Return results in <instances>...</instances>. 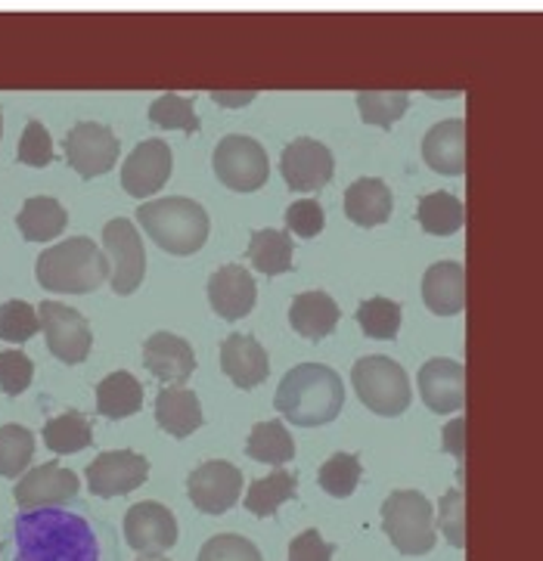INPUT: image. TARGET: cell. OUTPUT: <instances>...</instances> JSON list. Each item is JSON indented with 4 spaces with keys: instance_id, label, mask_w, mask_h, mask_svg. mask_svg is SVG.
Segmentation results:
<instances>
[{
    "instance_id": "6da1fadb",
    "label": "cell",
    "mask_w": 543,
    "mask_h": 561,
    "mask_svg": "<svg viewBox=\"0 0 543 561\" xmlns=\"http://www.w3.org/2000/svg\"><path fill=\"white\" fill-rule=\"evenodd\" d=\"M16 561H100L93 527L63 508L22 512L13 525Z\"/></svg>"
},
{
    "instance_id": "7a4b0ae2",
    "label": "cell",
    "mask_w": 543,
    "mask_h": 561,
    "mask_svg": "<svg viewBox=\"0 0 543 561\" xmlns=\"http://www.w3.org/2000/svg\"><path fill=\"white\" fill-rule=\"evenodd\" d=\"M344 385L324 363H298L276 388V413L302 428L329 425L342 413Z\"/></svg>"
},
{
    "instance_id": "3957f363",
    "label": "cell",
    "mask_w": 543,
    "mask_h": 561,
    "mask_svg": "<svg viewBox=\"0 0 543 561\" xmlns=\"http://www.w3.org/2000/svg\"><path fill=\"white\" fill-rule=\"evenodd\" d=\"M109 276V264L100 245L88 236L56 242L37 257V283L50 291L88 295Z\"/></svg>"
},
{
    "instance_id": "277c9868",
    "label": "cell",
    "mask_w": 543,
    "mask_h": 561,
    "mask_svg": "<svg viewBox=\"0 0 543 561\" xmlns=\"http://www.w3.org/2000/svg\"><path fill=\"white\" fill-rule=\"evenodd\" d=\"M137 220L149 239L171 254H196L208 239V215L200 202L171 196V199L144 202Z\"/></svg>"
},
{
    "instance_id": "5b68a950",
    "label": "cell",
    "mask_w": 543,
    "mask_h": 561,
    "mask_svg": "<svg viewBox=\"0 0 543 561\" xmlns=\"http://www.w3.org/2000/svg\"><path fill=\"white\" fill-rule=\"evenodd\" d=\"M382 530L400 556H426L434 549L432 503L419 490H395L382 503Z\"/></svg>"
},
{
    "instance_id": "8992f818",
    "label": "cell",
    "mask_w": 543,
    "mask_h": 561,
    "mask_svg": "<svg viewBox=\"0 0 543 561\" xmlns=\"http://www.w3.org/2000/svg\"><path fill=\"white\" fill-rule=\"evenodd\" d=\"M354 391L366 410H373L376 416H400L410 407V381L404 366L392 357H363L351 369Z\"/></svg>"
},
{
    "instance_id": "52a82bcc",
    "label": "cell",
    "mask_w": 543,
    "mask_h": 561,
    "mask_svg": "<svg viewBox=\"0 0 543 561\" xmlns=\"http://www.w3.org/2000/svg\"><path fill=\"white\" fill-rule=\"evenodd\" d=\"M215 174L234 193H252L261 190L271 178V162L264 146L246 137V134H230L215 146Z\"/></svg>"
},
{
    "instance_id": "ba28073f",
    "label": "cell",
    "mask_w": 543,
    "mask_h": 561,
    "mask_svg": "<svg viewBox=\"0 0 543 561\" xmlns=\"http://www.w3.org/2000/svg\"><path fill=\"white\" fill-rule=\"evenodd\" d=\"M103 257L109 264V279L115 295H131L144 283L146 252L137 227L127 218L109 220L103 230Z\"/></svg>"
},
{
    "instance_id": "9c48e42d",
    "label": "cell",
    "mask_w": 543,
    "mask_h": 561,
    "mask_svg": "<svg viewBox=\"0 0 543 561\" xmlns=\"http://www.w3.org/2000/svg\"><path fill=\"white\" fill-rule=\"evenodd\" d=\"M37 317H41L44 339H47V347L56 360L81 363L91 354V327L78 310L63 305V301H44L37 308Z\"/></svg>"
},
{
    "instance_id": "30bf717a",
    "label": "cell",
    "mask_w": 543,
    "mask_h": 561,
    "mask_svg": "<svg viewBox=\"0 0 543 561\" xmlns=\"http://www.w3.org/2000/svg\"><path fill=\"white\" fill-rule=\"evenodd\" d=\"M66 159L69 168L78 171L84 181H93L100 174H109L112 164L118 162V152L122 146L115 140V134L106 125H97V122H78V125L66 134Z\"/></svg>"
},
{
    "instance_id": "8fae6325",
    "label": "cell",
    "mask_w": 543,
    "mask_h": 561,
    "mask_svg": "<svg viewBox=\"0 0 543 561\" xmlns=\"http://www.w3.org/2000/svg\"><path fill=\"white\" fill-rule=\"evenodd\" d=\"M186 493H190V503L205 515H224L236 506L242 493V471L224 459H212L190 471Z\"/></svg>"
},
{
    "instance_id": "7c38bea8",
    "label": "cell",
    "mask_w": 543,
    "mask_h": 561,
    "mask_svg": "<svg viewBox=\"0 0 543 561\" xmlns=\"http://www.w3.org/2000/svg\"><path fill=\"white\" fill-rule=\"evenodd\" d=\"M149 474L146 456L134 450H109L100 453L88 466V488L100 500H115L140 488Z\"/></svg>"
},
{
    "instance_id": "4fadbf2b",
    "label": "cell",
    "mask_w": 543,
    "mask_h": 561,
    "mask_svg": "<svg viewBox=\"0 0 543 561\" xmlns=\"http://www.w3.org/2000/svg\"><path fill=\"white\" fill-rule=\"evenodd\" d=\"M78 474L72 469H63L56 462L37 466V469L25 471L13 488V500L22 512L32 508H59L72 503L78 496Z\"/></svg>"
},
{
    "instance_id": "5bb4252c",
    "label": "cell",
    "mask_w": 543,
    "mask_h": 561,
    "mask_svg": "<svg viewBox=\"0 0 543 561\" xmlns=\"http://www.w3.org/2000/svg\"><path fill=\"white\" fill-rule=\"evenodd\" d=\"M280 171H283V181H286L290 190L314 193V190H324L326 183L332 181L336 162H332V152L320 140L302 137V140H292L283 149Z\"/></svg>"
},
{
    "instance_id": "9a60e30c",
    "label": "cell",
    "mask_w": 543,
    "mask_h": 561,
    "mask_svg": "<svg viewBox=\"0 0 543 561\" xmlns=\"http://www.w3.org/2000/svg\"><path fill=\"white\" fill-rule=\"evenodd\" d=\"M125 540L140 556H162L178 543V522L162 503H137L125 515Z\"/></svg>"
},
{
    "instance_id": "2e32d148",
    "label": "cell",
    "mask_w": 543,
    "mask_h": 561,
    "mask_svg": "<svg viewBox=\"0 0 543 561\" xmlns=\"http://www.w3.org/2000/svg\"><path fill=\"white\" fill-rule=\"evenodd\" d=\"M168 178H171V149L165 140H144L127 156L122 168V186L134 199L159 193Z\"/></svg>"
},
{
    "instance_id": "e0dca14e",
    "label": "cell",
    "mask_w": 543,
    "mask_h": 561,
    "mask_svg": "<svg viewBox=\"0 0 543 561\" xmlns=\"http://www.w3.org/2000/svg\"><path fill=\"white\" fill-rule=\"evenodd\" d=\"M419 394L432 413H460L466 403V369L463 363L434 357L419 369Z\"/></svg>"
},
{
    "instance_id": "ac0fdd59",
    "label": "cell",
    "mask_w": 543,
    "mask_h": 561,
    "mask_svg": "<svg viewBox=\"0 0 543 561\" xmlns=\"http://www.w3.org/2000/svg\"><path fill=\"white\" fill-rule=\"evenodd\" d=\"M258 298V286H254L252 273L239 264H227L208 279V301L220 320L236 323L242 317H249Z\"/></svg>"
},
{
    "instance_id": "d6986e66",
    "label": "cell",
    "mask_w": 543,
    "mask_h": 561,
    "mask_svg": "<svg viewBox=\"0 0 543 561\" xmlns=\"http://www.w3.org/2000/svg\"><path fill=\"white\" fill-rule=\"evenodd\" d=\"M144 366L165 385H183L196 369V354L174 332H156L144 342Z\"/></svg>"
},
{
    "instance_id": "ffe728a7",
    "label": "cell",
    "mask_w": 543,
    "mask_h": 561,
    "mask_svg": "<svg viewBox=\"0 0 543 561\" xmlns=\"http://www.w3.org/2000/svg\"><path fill=\"white\" fill-rule=\"evenodd\" d=\"M422 159L438 174L460 178L466 171V122L463 118L438 122L422 137Z\"/></svg>"
},
{
    "instance_id": "44dd1931",
    "label": "cell",
    "mask_w": 543,
    "mask_h": 561,
    "mask_svg": "<svg viewBox=\"0 0 543 561\" xmlns=\"http://www.w3.org/2000/svg\"><path fill=\"white\" fill-rule=\"evenodd\" d=\"M220 369L236 388L249 391L271 376V360H268V351L254 342L252 335H230L220 344Z\"/></svg>"
},
{
    "instance_id": "7402d4cb",
    "label": "cell",
    "mask_w": 543,
    "mask_h": 561,
    "mask_svg": "<svg viewBox=\"0 0 543 561\" xmlns=\"http://www.w3.org/2000/svg\"><path fill=\"white\" fill-rule=\"evenodd\" d=\"M422 301L438 317H456L466 305V271L456 261H438L422 276Z\"/></svg>"
},
{
    "instance_id": "603a6c76",
    "label": "cell",
    "mask_w": 543,
    "mask_h": 561,
    "mask_svg": "<svg viewBox=\"0 0 543 561\" xmlns=\"http://www.w3.org/2000/svg\"><path fill=\"white\" fill-rule=\"evenodd\" d=\"M339 317H342V310L326 291H302V295H295L290 308L292 329L310 342L326 339L332 329L339 327Z\"/></svg>"
},
{
    "instance_id": "cb8c5ba5",
    "label": "cell",
    "mask_w": 543,
    "mask_h": 561,
    "mask_svg": "<svg viewBox=\"0 0 543 561\" xmlns=\"http://www.w3.org/2000/svg\"><path fill=\"white\" fill-rule=\"evenodd\" d=\"M344 215L358 227H380L392 218V190L380 178H361L344 193Z\"/></svg>"
},
{
    "instance_id": "d4e9b609",
    "label": "cell",
    "mask_w": 543,
    "mask_h": 561,
    "mask_svg": "<svg viewBox=\"0 0 543 561\" xmlns=\"http://www.w3.org/2000/svg\"><path fill=\"white\" fill-rule=\"evenodd\" d=\"M156 422L171 437H190L200 432L202 407L190 388H162L156 398Z\"/></svg>"
},
{
    "instance_id": "484cf974",
    "label": "cell",
    "mask_w": 543,
    "mask_h": 561,
    "mask_svg": "<svg viewBox=\"0 0 543 561\" xmlns=\"http://www.w3.org/2000/svg\"><path fill=\"white\" fill-rule=\"evenodd\" d=\"M69 215L66 208L50 196H35V199H25V205L19 208L16 227L19 233L25 236L29 242H47L66 230Z\"/></svg>"
},
{
    "instance_id": "4316f807",
    "label": "cell",
    "mask_w": 543,
    "mask_h": 561,
    "mask_svg": "<svg viewBox=\"0 0 543 561\" xmlns=\"http://www.w3.org/2000/svg\"><path fill=\"white\" fill-rule=\"evenodd\" d=\"M144 388L131 373H112L97 385V410L106 419H127L140 413Z\"/></svg>"
},
{
    "instance_id": "83f0119b",
    "label": "cell",
    "mask_w": 543,
    "mask_h": 561,
    "mask_svg": "<svg viewBox=\"0 0 543 561\" xmlns=\"http://www.w3.org/2000/svg\"><path fill=\"white\" fill-rule=\"evenodd\" d=\"M295 493H298L295 474L286 469H273L268 478L252 481V488L246 493V512H252L254 518H271L283 503L295 500Z\"/></svg>"
},
{
    "instance_id": "f1b7e54d",
    "label": "cell",
    "mask_w": 543,
    "mask_h": 561,
    "mask_svg": "<svg viewBox=\"0 0 543 561\" xmlns=\"http://www.w3.org/2000/svg\"><path fill=\"white\" fill-rule=\"evenodd\" d=\"M246 453L252 456L254 462H264V466H273L280 469L283 462H292L295 456V440L286 432L283 422H258L252 428V435L246 440Z\"/></svg>"
},
{
    "instance_id": "f546056e",
    "label": "cell",
    "mask_w": 543,
    "mask_h": 561,
    "mask_svg": "<svg viewBox=\"0 0 543 561\" xmlns=\"http://www.w3.org/2000/svg\"><path fill=\"white\" fill-rule=\"evenodd\" d=\"M249 261L264 276L292 271V236L286 230H258L249 239Z\"/></svg>"
},
{
    "instance_id": "4dcf8cb0",
    "label": "cell",
    "mask_w": 543,
    "mask_h": 561,
    "mask_svg": "<svg viewBox=\"0 0 543 561\" xmlns=\"http://www.w3.org/2000/svg\"><path fill=\"white\" fill-rule=\"evenodd\" d=\"M417 220L426 233L451 236L466 224V208L451 193H429L419 199Z\"/></svg>"
},
{
    "instance_id": "1f68e13d",
    "label": "cell",
    "mask_w": 543,
    "mask_h": 561,
    "mask_svg": "<svg viewBox=\"0 0 543 561\" xmlns=\"http://www.w3.org/2000/svg\"><path fill=\"white\" fill-rule=\"evenodd\" d=\"M44 444L47 450L56 456H69V453L88 450L93 444L91 422L81 416V413H63V416L50 419L44 425Z\"/></svg>"
},
{
    "instance_id": "d6a6232c",
    "label": "cell",
    "mask_w": 543,
    "mask_h": 561,
    "mask_svg": "<svg viewBox=\"0 0 543 561\" xmlns=\"http://www.w3.org/2000/svg\"><path fill=\"white\" fill-rule=\"evenodd\" d=\"M35 456V435L25 425H0V478H22Z\"/></svg>"
},
{
    "instance_id": "836d02e7",
    "label": "cell",
    "mask_w": 543,
    "mask_h": 561,
    "mask_svg": "<svg viewBox=\"0 0 543 561\" xmlns=\"http://www.w3.org/2000/svg\"><path fill=\"white\" fill-rule=\"evenodd\" d=\"M361 474L363 466L354 453H332L324 466H320V471H317V481H320V488L329 496L348 500L358 490V484H361Z\"/></svg>"
},
{
    "instance_id": "e575fe53",
    "label": "cell",
    "mask_w": 543,
    "mask_h": 561,
    "mask_svg": "<svg viewBox=\"0 0 543 561\" xmlns=\"http://www.w3.org/2000/svg\"><path fill=\"white\" fill-rule=\"evenodd\" d=\"M149 122L165 130H183V134L200 130V115L193 110V96H181V93L156 96L149 103Z\"/></svg>"
},
{
    "instance_id": "d590c367",
    "label": "cell",
    "mask_w": 543,
    "mask_h": 561,
    "mask_svg": "<svg viewBox=\"0 0 543 561\" xmlns=\"http://www.w3.org/2000/svg\"><path fill=\"white\" fill-rule=\"evenodd\" d=\"M358 323H361L363 335L366 339H382V342H388V339H395L400 329V305L398 301H392V298H366L361 301V308H358Z\"/></svg>"
},
{
    "instance_id": "8d00e7d4",
    "label": "cell",
    "mask_w": 543,
    "mask_h": 561,
    "mask_svg": "<svg viewBox=\"0 0 543 561\" xmlns=\"http://www.w3.org/2000/svg\"><path fill=\"white\" fill-rule=\"evenodd\" d=\"M410 106V93L404 91H363L358 93V110L366 125L388 127L395 125L398 118H404V112Z\"/></svg>"
},
{
    "instance_id": "74e56055",
    "label": "cell",
    "mask_w": 543,
    "mask_h": 561,
    "mask_svg": "<svg viewBox=\"0 0 543 561\" xmlns=\"http://www.w3.org/2000/svg\"><path fill=\"white\" fill-rule=\"evenodd\" d=\"M41 332V317L37 308H32L29 301H3L0 305V339L3 342H29Z\"/></svg>"
},
{
    "instance_id": "f35d334b",
    "label": "cell",
    "mask_w": 543,
    "mask_h": 561,
    "mask_svg": "<svg viewBox=\"0 0 543 561\" xmlns=\"http://www.w3.org/2000/svg\"><path fill=\"white\" fill-rule=\"evenodd\" d=\"M434 527L448 537V543L463 549L466 546V493L463 488L451 490L438 503V522Z\"/></svg>"
},
{
    "instance_id": "ab89813d",
    "label": "cell",
    "mask_w": 543,
    "mask_h": 561,
    "mask_svg": "<svg viewBox=\"0 0 543 561\" xmlns=\"http://www.w3.org/2000/svg\"><path fill=\"white\" fill-rule=\"evenodd\" d=\"M196 561H261V552L252 540L239 534H217L202 546Z\"/></svg>"
},
{
    "instance_id": "60d3db41",
    "label": "cell",
    "mask_w": 543,
    "mask_h": 561,
    "mask_svg": "<svg viewBox=\"0 0 543 561\" xmlns=\"http://www.w3.org/2000/svg\"><path fill=\"white\" fill-rule=\"evenodd\" d=\"M19 162L32 164V168H44V164L54 162V140L47 134V127L41 125L37 118H32L22 137H19V149H16Z\"/></svg>"
},
{
    "instance_id": "b9f144b4",
    "label": "cell",
    "mask_w": 543,
    "mask_h": 561,
    "mask_svg": "<svg viewBox=\"0 0 543 561\" xmlns=\"http://www.w3.org/2000/svg\"><path fill=\"white\" fill-rule=\"evenodd\" d=\"M326 227L324 205L317 199H298L286 208V233L314 239Z\"/></svg>"
},
{
    "instance_id": "7bdbcfd3",
    "label": "cell",
    "mask_w": 543,
    "mask_h": 561,
    "mask_svg": "<svg viewBox=\"0 0 543 561\" xmlns=\"http://www.w3.org/2000/svg\"><path fill=\"white\" fill-rule=\"evenodd\" d=\"M32 373H35V363L29 360L22 351H3L0 354V388H3V394H10V398L22 394L32 385Z\"/></svg>"
},
{
    "instance_id": "ee69618b",
    "label": "cell",
    "mask_w": 543,
    "mask_h": 561,
    "mask_svg": "<svg viewBox=\"0 0 543 561\" xmlns=\"http://www.w3.org/2000/svg\"><path fill=\"white\" fill-rule=\"evenodd\" d=\"M336 546L326 543L320 530H302L290 543V561H332Z\"/></svg>"
},
{
    "instance_id": "f6af8a7d",
    "label": "cell",
    "mask_w": 543,
    "mask_h": 561,
    "mask_svg": "<svg viewBox=\"0 0 543 561\" xmlns=\"http://www.w3.org/2000/svg\"><path fill=\"white\" fill-rule=\"evenodd\" d=\"M463 432H466V422H463V419H453L451 425L444 428V450L451 453L456 462H463V456H466V440H463Z\"/></svg>"
},
{
    "instance_id": "bcb514c9",
    "label": "cell",
    "mask_w": 543,
    "mask_h": 561,
    "mask_svg": "<svg viewBox=\"0 0 543 561\" xmlns=\"http://www.w3.org/2000/svg\"><path fill=\"white\" fill-rule=\"evenodd\" d=\"M212 100H215V103H224V106H242V103H252V100H254V91L239 93V96H234V93L212 91Z\"/></svg>"
},
{
    "instance_id": "7dc6e473",
    "label": "cell",
    "mask_w": 543,
    "mask_h": 561,
    "mask_svg": "<svg viewBox=\"0 0 543 561\" xmlns=\"http://www.w3.org/2000/svg\"><path fill=\"white\" fill-rule=\"evenodd\" d=\"M140 561H168V559H162V556H144Z\"/></svg>"
},
{
    "instance_id": "c3c4849f",
    "label": "cell",
    "mask_w": 543,
    "mask_h": 561,
    "mask_svg": "<svg viewBox=\"0 0 543 561\" xmlns=\"http://www.w3.org/2000/svg\"><path fill=\"white\" fill-rule=\"evenodd\" d=\"M0 134H3V115H0Z\"/></svg>"
}]
</instances>
